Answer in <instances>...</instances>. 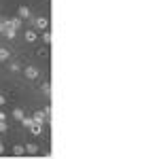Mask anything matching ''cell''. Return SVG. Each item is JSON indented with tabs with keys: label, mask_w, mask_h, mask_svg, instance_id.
I'll use <instances>...</instances> for the list:
<instances>
[{
	"label": "cell",
	"mask_w": 159,
	"mask_h": 159,
	"mask_svg": "<svg viewBox=\"0 0 159 159\" xmlns=\"http://www.w3.org/2000/svg\"><path fill=\"white\" fill-rule=\"evenodd\" d=\"M24 74H25V79H30V81H34V79H38V68L36 66H28V68H25L24 70Z\"/></svg>",
	"instance_id": "1"
},
{
	"label": "cell",
	"mask_w": 159,
	"mask_h": 159,
	"mask_svg": "<svg viewBox=\"0 0 159 159\" xmlns=\"http://www.w3.org/2000/svg\"><path fill=\"white\" fill-rule=\"evenodd\" d=\"M34 24H36L38 30H47V28H49V19H47V17H36Z\"/></svg>",
	"instance_id": "2"
},
{
	"label": "cell",
	"mask_w": 159,
	"mask_h": 159,
	"mask_svg": "<svg viewBox=\"0 0 159 159\" xmlns=\"http://www.w3.org/2000/svg\"><path fill=\"white\" fill-rule=\"evenodd\" d=\"M32 119H34V123H40V125H43V123L47 121V117H45V112H43V110H36Z\"/></svg>",
	"instance_id": "3"
},
{
	"label": "cell",
	"mask_w": 159,
	"mask_h": 159,
	"mask_svg": "<svg viewBox=\"0 0 159 159\" xmlns=\"http://www.w3.org/2000/svg\"><path fill=\"white\" fill-rule=\"evenodd\" d=\"M28 129H30V132H32L34 136H40V134H43V125H40V123H32Z\"/></svg>",
	"instance_id": "4"
},
{
	"label": "cell",
	"mask_w": 159,
	"mask_h": 159,
	"mask_svg": "<svg viewBox=\"0 0 159 159\" xmlns=\"http://www.w3.org/2000/svg\"><path fill=\"white\" fill-rule=\"evenodd\" d=\"M15 32H17V30H15V28H11V25H9V28H4V32H2V34H4V36L9 38V40H13V38L17 36V34H15Z\"/></svg>",
	"instance_id": "5"
},
{
	"label": "cell",
	"mask_w": 159,
	"mask_h": 159,
	"mask_svg": "<svg viewBox=\"0 0 159 159\" xmlns=\"http://www.w3.org/2000/svg\"><path fill=\"white\" fill-rule=\"evenodd\" d=\"M25 153H28V155H36V153H38V147H36V144H32V142H30V144H25Z\"/></svg>",
	"instance_id": "6"
},
{
	"label": "cell",
	"mask_w": 159,
	"mask_h": 159,
	"mask_svg": "<svg viewBox=\"0 0 159 159\" xmlns=\"http://www.w3.org/2000/svg\"><path fill=\"white\" fill-rule=\"evenodd\" d=\"M36 38H38V34L34 30H28V32H25V40H28V43H34Z\"/></svg>",
	"instance_id": "7"
},
{
	"label": "cell",
	"mask_w": 159,
	"mask_h": 159,
	"mask_svg": "<svg viewBox=\"0 0 159 159\" xmlns=\"http://www.w3.org/2000/svg\"><path fill=\"white\" fill-rule=\"evenodd\" d=\"M13 155H15V157H21V155H25V148L21 147V144H17V147H13Z\"/></svg>",
	"instance_id": "8"
},
{
	"label": "cell",
	"mask_w": 159,
	"mask_h": 159,
	"mask_svg": "<svg viewBox=\"0 0 159 159\" xmlns=\"http://www.w3.org/2000/svg\"><path fill=\"white\" fill-rule=\"evenodd\" d=\"M9 24H11V28L19 30L21 28V17H13V19H9Z\"/></svg>",
	"instance_id": "9"
},
{
	"label": "cell",
	"mask_w": 159,
	"mask_h": 159,
	"mask_svg": "<svg viewBox=\"0 0 159 159\" xmlns=\"http://www.w3.org/2000/svg\"><path fill=\"white\" fill-rule=\"evenodd\" d=\"M9 55H11V53H9V49L0 47V61H7V60H9Z\"/></svg>",
	"instance_id": "10"
},
{
	"label": "cell",
	"mask_w": 159,
	"mask_h": 159,
	"mask_svg": "<svg viewBox=\"0 0 159 159\" xmlns=\"http://www.w3.org/2000/svg\"><path fill=\"white\" fill-rule=\"evenodd\" d=\"M40 38H43V43H45V45H49V43H51V34L47 32V30H43V34H40Z\"/></svg>",
	"instance_id": "11"
},
{
	"label": "cell",
	"mask_w": 159,
	"mask_h": 159,
	"mask_svg": "<svg viewBox=\"0 0 159 159\" xmlns=\"http://www.w3.org/2000/svg\"><path fill=\"white\" fill-rule=\"evenodd\" d=\"M19 17H30V9H28V7H19Z\"/></svg>",
	"instance_id": "12"
},
{
	"label": "cell",
	"mask_w": 159,
	"mask_h": 159,
	"mask_svg": "<svg viewBox=\"0 0 159 159\" xmlns=\"http://www.w3.org/2000/svg\"><path fill=\"white\" fill-rule=\"evenodd\" d=\"M13 117H15V119H19V121H21V119H24L25 115H24V110H21V108H15V110H13Z\"/></svg>",
	"instance_id": "13"
},
{
	"label": "cell",
	"mask_w": 159,
	"mask_h": 159,
	"mask_svg": "<svg viewBox=\"0 0 159 159\" xmlns=\"http://www.w3.org/2000/svg\"><path fill=\"white\" fill-rule=\"evenodd\" d=\"M32 123H34V119H32V117H24V119H21V125H24V127H30Z\"/></svg>",
	"instance_id": "14"
},
{
	"label": "cell",
	"mask_w": 159,
	"mask_h": 159,
	"mask_svg": "<svg viewBox=\"0 0 159 159\" xmlns=\"http://www.w3.org/2000/svg\"><path fill=\"white\" fill-rule=\"evenodd\" d=\"M43 91L49 96V93H51V83H43Z\"/></svg>",
	"instance_id": "15"
},
{
	"label": "cell",
	"mask_w": 159,
	"mask_h": 159,
	"mask_svg": "<svg viewBox=\"0 0 159 159\" xmlns=\"http://www.w3.org/2000/svg\"><path fill=\"white\" fill-rule=\"evenodd\" d=\"M9 129V125H7V121H0V132H7Z\"/></svg>",
	"instance_id": "16"
},
{
	"label": "cell",
	"mask_w": 159,
	"mask_h": 159,
	"mask_svg": "<svg viewBox=\"0 0 159 159\" xmlns=\"http://www.w3.org/2000/svg\"><path fill=\"white\" fill-rule=\"evenodd\" d=\"M11 70H13V72H17V70H21V66H19V64H11Z\"/></svg>",
	"instance_id": "17"
},
{
	"label": "cell",
	"mask_w": 159,
	"mask_h": 159,
	"mask_svg": "<svg viewBox=\"0 0 159 159\" xmlns=\"http://www.w3.org/2000/svg\"><path fill=\"white\" fill-rule=\"evenodd\" d=\"M47 55V49H38V57H45Z\"/></svg>",
	"instance_id": "18"
},
{
	"label": "cell",
	"mask_w": 159,
	"mask_h": 159,
	"mask_svg": "<svg viewBox=\"0 0 159 159\" xmlns=\"http://www.w3.org/2000/svg\"><path fill=\"white\" fill-rule=\"evenodd\" d=\"M7 104V100H4V96H0V106H4Z\"/></svg>",
	"instance_id": "19"
},
{
	"label": "cell",
	"mask_w": 159,
	"mask_h": 159,
	"mask_svg": "<svg viewBox=\"0 0 159 159\" xmlns=\"http://www.w3.org/2000/svg\"><path fill=\"white\" fill-rule=\"evenodd\" d=\"M4 119H7V115H4V112H0V121H4Z\"/></svg>",
	"instance_id": "20"
},
{
	"label": "cell",
	"mask_w": 159,
	"mask_h": 159,
	"mask_svg": "<svg viewBox=\"0 0 159 159\" xmlns=\"http://www.w3.org/2000/svg\"><path fill=\"white\" fill-rule=\"evenodd\" d=\"M2 153H4V144L0 142V155H2Z\"/></svg>",
	"instance_id": "21"
}]
</instances>
